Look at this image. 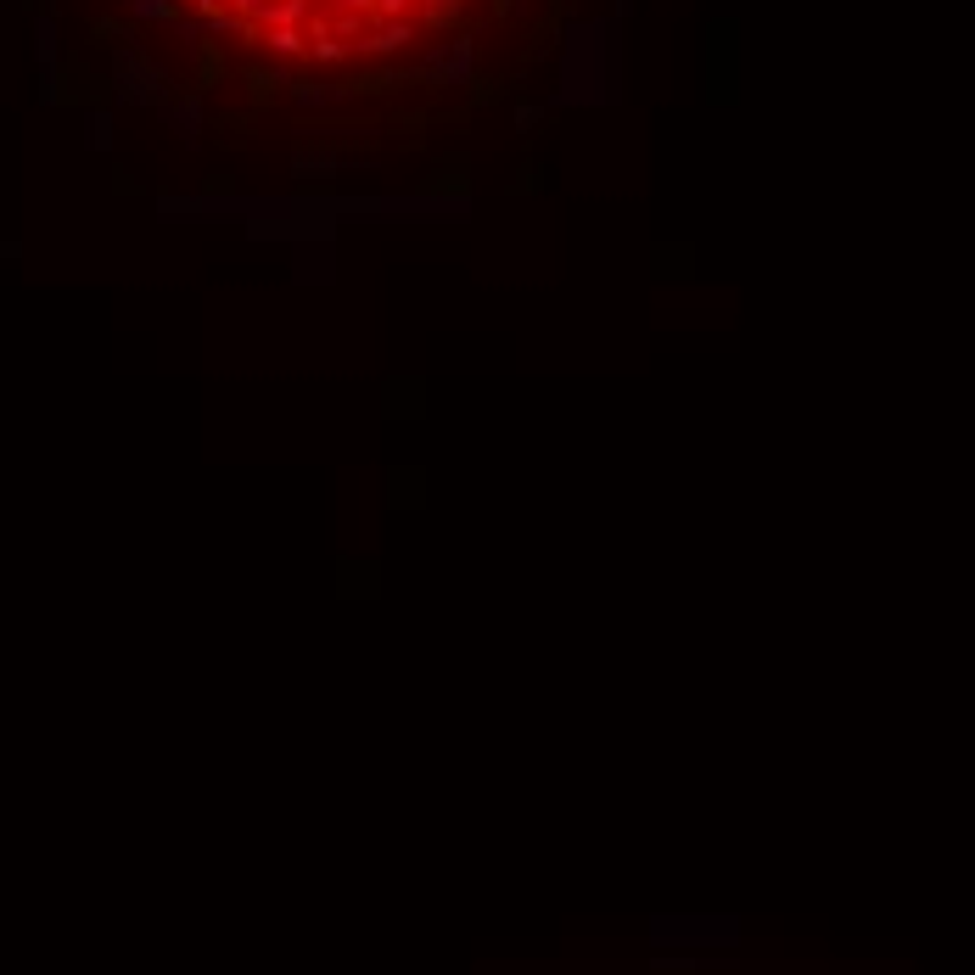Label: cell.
Returning <instances> with one entry per match:
<instances>
[{
  "label": "cell",
  "instance_id": "cell-6",
  "mask_svg": "<svg viewBox=\"0 0 975 975\" xmlns=\"http://www.w3.org/2000/svg\"><path fill=\"white\" fill-rule=\"evenodd\" d=\"M297 107H325V101H342L348 90H325V85H292Z\"/></svg>",
  "mask_w": 975,
  "mask_h": 975
},
{
  "label": "cell",
  "instance_id": "cell-3",
  "mask_svg": "<svg viewBox=\"0 0 975 975\" xmlns=\"http://www.w3.org/2000/svg\"><path fill=\"white\" fill-rule=\"evenodd\" d=\"M466 68H471V45L466 40H454L449 51L426 57V73H443V79H466Z\"/></svg>",
  "mask_w": 975,
  "mask_h": 975
},
{
  "label": "cell",
  "instance_id": "cell-4",
  "mask_svg": "<svg viewBox=\"0 0 975 975\" xmlns=\"http://www.w3.org/2000/svg\"><path fill=\"white\" fill-rule=\"evenodd\" d=\"M264 51H275V57H309V40H303V29H264Z\"/></svg>",
  "mask_w": 975,
  "mask_h": 975
},
{
  "label": "cell",
  "instance_id": "cell-10",
  "mask_svg": "<svg viewBox=\"0 0 975 975\" xmlns=\"http://www.w3.org/2000/svg\"><path fill=\"white\" fill-rule=\"evenodd\" d=\"M141 17H169V0H129Z\"/></svg>",
  "mask_w": 975,
  "mask_h": 975
},
{
  "label": "cell",
  "instance_id": "cell-9",
  "mask_svg": "<svg viewBox=\"0 0 975 975\" xmlns=\"http://www.w3.org/2000/svg\"><path fill=\"white\" fill-rule=\"evenodd\" d=\"M225 6H230L236 17H247V23H258V12H264L269 0H225Z\"/></svg>",
  "mask_w": 975,
  "mask_h": 975
},
{
  "label": "cell",
  "instance_id": "cell-7",
  "mask_svg": "<svg viewBox=\"0 0 975 975\" xmlns=\"http://www.w3.org/2000/svg\"><path fill=\"white\" fill-rule=\"evenodd\" d=\"M426 17L432 23H454L460 17V0H426Z\"/></svg>",
  "mask_w": 975,
  "mask_h": 975
},
{
  "label": "cell",
  "instance_id": "cell-5",
  "mask_svg": "<svg viewBox=\"0 0 975 975\" xmlns=\"http://www.w3.org/2000/svg\"><path fill=\"white\" fill-rule=\"evenodd\" d=\"M309 57L331 68V62H342V57H348V40H337V34L325 29V23H314V34H309Z\"/></svg>",
  "mask_w": 975,
  "mask_h": 975
},
{
  "label": "cell",
  "instance_id": "cell-11",
  "mask_svg": "<svg viewBox=\"0 0 975 975\" xmlns=\"http://www.w3.org/2000/svg\"><path fill=\"white\" fill-rule=\"evenodd\" d=\"M185 6H197L202 17H208V12H219V0H185Z\"/></svg>",
  "mask_w": 975,
  "mask_h": 975
},
{
  "label": "cell",
  "instance_id": "cell-2",
  "mask_svg": "<svg viewBox=\"0 0 975 975\" xmlns=\"http://www.w3.org/2000/svg\"><path fill=\"white\" fill-rule=\"evenodd\" d=\"M309 6L314 0H269L264 12H258V29H303Z\"/></svg>",
  "mask_w": 975,
  "mask_h": 975
},
{
  "label": "cell",
  "instance_id": "cell-1",
  "mask_svg": "<svg viewBox=\"0 0 975 975\" xmlns=\"http://www.w3.org/2000/svg\"><path fill=\"white\" fill-rule=\"evenodd\" d=\"M410 40H415L410 23H376V29L359 40V51H370V57H398V51H404Z\"/></svg>",
  "mask_w": 975,
  "mask_h": 975
},
{
  "label": "cell",
  "instance_id": "cell-8",
  "mask_svg": "<svg viewBox=\"0 0 975 975\" xmlns=\"http://www.w3.org/2000/svg\"><path fill=\"white\" fill-rule=\"evenodd\" d=\"M337 6V17H365V12H376V0H331Z\"/></svg>",
  "mask_w": 975,
  "mask_h": 975
}]
</instances>
